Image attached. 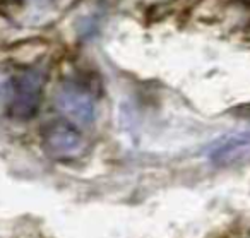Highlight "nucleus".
<instances>
[{"instance_id": "obj_4", "label": "nucleus", "mask_w": 250, "mask_h": 238, "mask_svg": "<svg viewBox=\"0 0 250 238\" xmlns=\"http://www.w3.org/2000/svg\"><path fill=\"white\" fill-rule=\"evenodd\" d=\"M45 146L52 154L60 158H70L76 156L83 149V137L76 125L59 122L55 125H50L45 132Z\"/></svg>"}, {"instance_id": "obj_1", "label": "nucleus", "mask_w": 250, "mask_h": 238, "mask_svg": "<svg viewBox=\"0 0 250 238\" xmlns=\"http://www.w3.org/2000/svg\"><path fill=\"white\" fill-rule=\"evenodd\" d=\"M45 74L38 69H29L18 74L11 81V113L16 118H31L42 103Z\"/></svg>"}, {"instance_id": "obj_3", "label": "nucleus", "mask_w": 250, "mask_h": 238, "mask_svg": "<svg viewBox=\"0 0 250 238\" xmlns=\"http://www.w3.org/2000/svg\"><path fill=\"white\" fill-rule=\"evenodd\" d=\"M208 158L216 165H226L250 154V132H235L221 135L208 148Z\"/></svg>"}, {"instance_id": "obj_2", "label": "nucleus", "mask_w": 250, "mask_h": 238, "mask_svg": "<svg viewBox=\"0 0 250 238\" xmlns=\"http://www.w3.org/2000/svg\"><path fill=\"white\" fill-rule=\"evenodd\" d=\"M59 110L76 127H89L94 120V100L84 87L65 83L59 87L55 96Z\"/></svg>"}]
</instances>
